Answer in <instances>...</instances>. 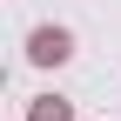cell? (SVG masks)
<instances>
[{
	"label": "cell",
	"mask_w": 121,
	"mask_h": 121,
	"mask_svg": "<svg viewBox=\"0 0 121 121\" xmlns=\"http://www.w3.org/2000/svg\"><path fill=\"white\" fill-rule=\"evenodd\" d=\"M34 54H40V60H60V54H67V40H60V34H40V40H34Z\"/></svg>",
	"instance_id": "6da1fadb"
}]
</instances>
